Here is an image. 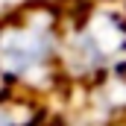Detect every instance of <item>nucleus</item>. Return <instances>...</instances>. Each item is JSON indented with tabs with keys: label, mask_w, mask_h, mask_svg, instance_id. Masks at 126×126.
Returning a JSON list of instances; mask_svg holds the SVG:
<instances>
[{
	"label": "nucleus",
	"mask_w": 126,
	"mask_h": 126,
	"mask_svg": "<svg viewBox=\"0 0 126 126\" xmlns=\"http://www.w3.org/2000/svg\"><path fill=\"white\" fill-rule=\"evenodd\" d=\"M64 3L30 0L0 18V91L41 103L64 97Z\"/></svg>",
	"instance_id": "nucleus-1"
},
{
	"label": "nucleus",
	"mask_w": 126,
	"mask_h": 126,
	"mask_svg": "<svg viewBox=\"0 0 126 126\" xmlns=\"http://www.w3.org/2000/svg\"><path fill=\"white\" fill-rule=\"evenodd\" d=\"M123 3H126V0H123Z\"/></svg>",
	"instance_id": "nucleus-4"
},
{
	"label": "nucleus",
	"mask_w": 126,
	"mask_h": 126,
	"mask_svg": "<svg viewBox=\"0 0 126 126\" xmlns=\"http://www.w3.org/2000/svg\"><path fill=\"white\" fill-rule=\"evenodd\" d=\"M126 64V3L123 0H73L64 3L62 76L64 88L94 85ZM64 91V94H67Z\"/></svg>",
	"instance_id": "nucleus-2"
},
{
	"label": "nucleus",
	"mask_w": 126,
	"mask_h": 126,
	"mask_svg": "<svg viewBox=\"0 0 126 126\" xmlns=\"http://www.w3.org/2000/svg\"><path fill=\"white\" fill-rule=\"evenodd\" d=\"M50 111V103L0 91V126H38Z\"/></svg>",
	"instance_id": "nucleus-3"
}]
</instances>
